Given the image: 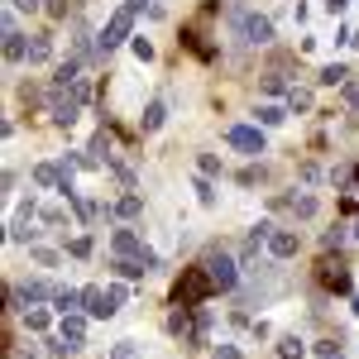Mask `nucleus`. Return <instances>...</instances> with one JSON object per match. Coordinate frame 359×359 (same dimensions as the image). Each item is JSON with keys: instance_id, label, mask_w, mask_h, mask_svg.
I'll use <instances>...</instances> for the list:
<instances>
[{"instance_id": "obj_15", "label": "nucleus", "mask_w": 359, "mask_h": 359, "mask_svg": "<svg viewBox=\"0 0 359 359\" xmlns=\"http://www.w3.org/2000/svg\"><path fill=\"white\" fill-rule=\"evenodd\" d=\"M111 249H115V254H139L144 245H139V235H135V230L125 225V230H115V235H111Z\"/></svg>"}, {"instance_id": "obj_24", "label": "nucleus", "mask_w": 359, "mask_h": 359, "mask_svg": "<svg viewBox=\"0 0 359 359\" xmlns=\"http://www.w3.org/2000/svg\"><path fill=\"white\" fill-rule=\"evenodd\" d=\"M283 120H287L283 106H259V125H264V130H273V125H283Z\"/></svg>"}, {"instance_id": "obj_40", "label": "nucleus", "mask_w": 359, "mask_h": 359, "mask_svg": "<svg viewBox=\"0 0 359 359\" xmlns=\"http://www.w3.org/2000/svg\"><path fill=\"white\" fill-rule=\"evenodd\" d=\"M144 5H154V0H125V10H135V15L144 10Z\"/></svg>"}, {"instance_id": "obj_39", "label": "nucleus", "mask_w": 359, "mask_h": 359, "mask_svg": "<svg viewBox=\"0 0 359 359\" xmlns=\"http://www.w3.org/2000/svg\"><path fill=\"white\" fill-rule=\"evenodd\" d=\"M345 5H350V0H326V10H331V15H345Z\"/></svg>"}, {"instance_id": "obj_9", "label": "nucleus", "mask_w": 359, "mask_h": 359, "mask_svg": "<svg viewBox=\"0 0 359 359\" xmlns=\"http://www.w3.org/2000/svg\"><path fill=\"white\" fill-rule=\"evenodd\" d=\"M297 249H302V240H297V230H269V254H273V259H292V254H297Z\"/></svg>"}, {"instance_id": "obj_37", "label": "nucleus", "mask_w": 359, "mask_h": 359, "mask_svg": "<svg viewBox=\"0 0 359 359\" xmlns=\"http://www.w3.org/2000/svg\"><path fill=\"white\" fill-rule=\"evenodd\" d=\"M48 15L53 20H67V0H48Z\"/></svg>"}, {"instance_id": "obj_1", "label": "nucleus", "mask_w": 359, "mask_h": 359, "mask_svg": "<svg viewBox=\"0 0 359 359\" xmlns=\"http://www.w3.org/2000/svg\"><path fill=\"white\" fill-rule=\"evenodd\" d=\"M201 269H206V278H211V292H235V287H240V269H245V264H235L225 249H211V254L201 259Z\"/></svg>"}, {"instance_id": "obj_16", "label": "nucleus", "mask_w": 359, "mask_h": 359, "mask_svg": "<svg viewBox=\"0 0 359 359\" xmlns=\"http://www.w3.org/2000/svg\"><path fill=\"white\" fill-rule=\"evenodd\" d=\"M316 82H321V86H345V82H350V67H345V62H326Z\"/></svg>"}, {"instance_id": "obj_21", "label": "nucleus", "mask_w": 359, "mask_h": 359, "mask_svg": "<svg viewBox=\"0 0 359 359\" xmlns=\"http://www.w3.org/2000/svg\"><path fill=\"white\" fill-rule=\"evenodd\" d=\"M283 201H287V206H292V216H316V196H306V192H297V196H283Z\"/></svg>"}, {"instance_id": "obj_7", "label": "nucleus", "mask_w": 359, "mask_h": 359, "mask_svg": "<svg viewBox=\"0 0 359 359\" xmlns=\"http://www.w3.org/2000/svg\"><path fill=\"white\" fill-rule=\"evenodd\" d=\"M0 34H5V57H10V62H29V39L15 29V20H10V15L0 20Z\"/></svg>"}, {"instance_id": "obj_4", "label": "nucleus", "mask_w": 359, "mask_h": 359, "mask_svg": "<svg viewBox=\"0 0 359 359\" xmlns=\"http://www.w3.org/2000/svg\"><path fill=\"white\" fill-rule=\"evenodd\" d=\"M235 25L245 29V43H254V48L273 43V20H269V15H245V10H235Z\"/></svg>"}, {"instance_id": "obj_28", "label": "nucleus", "mask_w": 359, "mask_h": 359, "mask_svg": "<svg viewBox=\"0 0 359 359\" xmlns=\"http://www.w3.org/2000/svg\"><path fill=\"white\" fill-rule=\"evenodd\" d=\"M86 154H96V158H111V135L101 130V135L91 139V149H86Z\"/></svg>"}, {"instance_id": "obj_5", "label": "nucleus", "mask_w": 359, "mask_h": 359, "mask_svg": "<svg viewBox=\"0 0 359 359\" xmlns=\"http://www.w3.org/2000/svg\"><path fill=\"white\" fill-rule=\"evenodd\" d=\"M111 269L120 278H144L149 269H158V254H154V249H139V254H115Z\"/></svg>"}, {"instance_id": "obj_23", "label": "nucleus", "mask_w": 359, "mask_h": 359, "mask_svg": "<svg viewBox=\"0 0 359 359\" xmlns=\"http://www.w3.org/2000/svg\"><path fill=\"white\" fill-rule=\"evenodd\" d=\"M48 321H53V316H48L43 306H25V326L29 331H48Z\"/></svg>"}, {"instance_id": "obj_41", "label": "nucleus", "mask_w": 359, "mask_h": 359, "mask_svg": "<svg viewBox=\"0 0 359 359\" xmlns=\"http://www.w3.org/2000/svg\"><path fill=\"white\" fill-rule=\"evenodd\" d=\"M350 235H355V240H359V221H355V225H350Z\"/></svg>"}, {"instance_id": "obj_8", "label": "nucleus", "mask_w": 359, "mask_h": 359, "mask_svg": "<svg viewBox=\"0 0 359 359\" xmlns=\"http://www.w3.org/2000/svg\"><path fill=\"white\" fill-rule=\"evenodd\" d=\"M57 335H62L72 350H82V345H86V311H67L62 326H57Z\"/></svg>"}, {"instance_id": "obj_18", "label": "nucleus", "mask_w": 359, "mask_h": 359, "mask_svg": "<svg viewBox=\"0 0 359 359\" xmlns=\"http://www.w3.org/2000/svg\"><path fill=\"white\" fill-rule=\"evenodd\" d=\"M187 311H192V306H182V302H177V311L168 316V331H172V335H182V340L192 335V316H187Z\"/></svg>"}, {"instance_id": "obj_20", "label": "nucleus", "mask_w": 359, "mask_h": 359, "mask_svg": "<svg viewBox=\"0 0 359 359\" xmlns=\"http://www.w3.org/2000/svg\"><path fill=\"white\" fill-rule=\"evenodd\" d=\"M34 182H39V187H62V168L57 163H39L34 168Z\"/></svg>"}, {"instance_id": "obj_10", "label": "nucleus", "mask_w": 359, "mask_h": 359, "mask_svg": "<svg viewBox=\"0 0 359 359\" xmlns=\"http://www.w3.org/2000/svg\"><path fill=\"white\" fill-rule=\"evenodd\" d=\"M77 111H82V101H77L72 91H57V96H53V125H57V130H67V125L77 120Z\"/></svg>"}, {"instance_id": "obj_11", "label": "nucleus", "mask_w": 359, "mask_h": 359, "mask_svg": "<svg viewBox=\"0 0 359 359\" xmlns=\"http://www.w3.org/2000/svg\"><path fill=\"white\" fill-rule=\"evenodd\" d=\"M82 311H86V316H96V321L115 316L111 302H106V287H82Z\"/></svg>"}, {"instance_id": "obj_12", "label": "nucleus", "mask_w": 359, "mask_h": 359, "mask_svg": "<svg viewBox=\"0 0 359 359\" xmlns=\"http://www.w3.org/2000/svg\"><path fill=\"white\" fill-rule=\"evenodd\" d=\"M53 292H57V287H48L43 278H29L25 287H15V297H20V302H25V306H39V302H48Z\"/></svg>"}, {"instance_id": "obj_42", "label": "nucleus", "mask_w": 359, "mask_h": 359, "mask_svg": "<svg viewBox=\"0 0 359 359\" xmlns=\"http://www.w3.org/2000/svg\"><path fill=\"white\" fill-rule=\"evenodd\" d=\"M350 192H355V196H359V182H355V187H350Z\"/></svg>"}, {"instance_id": "obj_19", "label": "nucleus", "mask_w": 359, "mask_h": 359, "mask_svg": "<svg viewBox=\"0 0 359 359\" xmlns=\"http://www.w3.org/2000/svg\"><path fill=\"white\" fill-rule=\"evenodd\" d=\"M139 211H144V201H139L135 192H130V196H120V201L111 206V216H120V221H135Z\"/></svg>"}, {"instance_id": "obj_27", "label": "nucleus", "mask_w": 359, "mask_h": 359, "mask_svg": "<svg viewBox=\"0 0 359 359\" xmlns=\"http://www.w3.org/2000/svg\"><path fill=\"white\" fill-rule=\"evenodd\" d=\"M125 297H130V292H125V283H111V287H106V302H111V311H120V306H125Z\"/></svg>"}, {"instance_id": "obj_13", "label": "nucleus", "mask_w": 359, "mask_h": 359, "mask_svg": "<svg viewBox=\"0 0 359 359\" xmlns=\"http://www.w3.org/2000/svg\"><path fill=\"white\" fill-rule=\"evenodd\" d=\"M53 57V39L48 34H29V67H43Z\"/></svg>"}, {"instance_id": "obj_34", "label": "nucleus", "mask_w": 359, "mask_h": 359, "mask_svg": "<svg viewBox=\"0 0 359 359\" xmlns=\"http://www.w3.org/2000/svg\"><path fill=\"white\" fill-rule=\"evenodd\" d=\"M111 359H135V340H120V345L111 350Z\"/></svg>"}, {"instance_id": "obj_29", "label": "nucleus", "mask_w": 359, "mask_h": 359, "mask_svg": "<svg viewBox=\"0 0 359 359\" xmlns=\"http://www.w3.org/2000/svg\"><path fill=\"white\" fill-rule=\"evenodd\" d=\"M67 254H72V259H86V254H91V235H77V240L67 245Z\"/></svg>"}, {"instance_id": "obj_36", "label": "nucleus", "mask_w": 359, "mask_h": 359, "mask_svg": "<svg viewBox=\"0 0 359 359\" xmlns=\"http://www.w3.org/2000/svg\"><path fill=\"white\" fill-rule=\"evenodd\" d=\"M211 359H245V355H240L235 345H216V350H211Z\"/></svg>"}, {"instance_id": "obj_26", "label": "nucleus", "mask_w": 359, "mask_h": 359, "mask_svg": "<svg viewBox=\"0 0 359 359\" xmlns=\"http://www.w3.org/2000/svg\"><path fill=\"white\" fill-rule=\"evenodd\" d=\"M287 106H292V111H311V91H306V86H292V91H287Z\"/></svg>"}, {"instance_id": "obj_25", "label": "nucleus", "mask_w": 359, "mask_h": 359, "mask_svg": "<svg viewBox=\"0 0 359 359\" xmlns=\"http://www.w3.org/2000/svg\"><path fill=\"white\" fill-rule=\"evenodd\" d=\"M192 192H196V201H201V206H216V187L206 182V172H201V177L192 182Z\"/></svg>"}, {"instance_id": "obj_2", "label": "nucleus", "mask_w": 359, "mask_h": 359, "mask_svg": "<svg viewBox=\"0 0 359 359\" xmlns=\"http://www.w3.org/2000/svg\"><path fill=\"white\" fill-rule=\"evenodd\" d=\"M125 39H135V10H125V5H120L111 20H106L101 39H96V48H101V53H111V48H120V43H125Z\"/></svg>"}, {"instance_id": "obj_17", "label": "nucleus", "mask_w": 359, "mask_h": 359, "mask_svg": "<svg viewBox=\"0 0 359 359\" xmlns=\"http://www.w3.org/2000/svg\"><path fill=\"white\" fill-rule=\"evenodd\" d=\"M77 306H82V292H77V287H57L53 292V311L67 316V311H77Z\"/></svg>"}, {"instance_id": "obj_35", "label": "nucleus", "mask_w": 359, "mask_h": 359, "mask_svg": "<svg viewBox=\"0 0 359 359\" xmlns=\"http://www.w3.org/2000/svg\"><path fill=\"white\" fill-rule=\"evenodd\" d=\"M72 96H77V101L86 106V101H91V82H86V77H77V86H72Z\"/></svg>"}, {"instance_id": "obj_38", "label": "nucleus", "mask_w": 359, "mask_h": 359, "mask_svg": "<svg viewBox=\"0 0 359 359\" xmlns=\"http://www.w3.org/2000/svg\"><path fill=\"white\" fill-rule=\"evenodd\" d=\"M10 5H15V10H29V15H34V10H39L43 0H10Z\"/></svg>"}, {"instance_id": "obj_3", "label": "nucleus", "mask_w": 359, "mask_h": 359, "mask_svg": "<svg viewBox=\"0 0 359 359\" xmlns=\"http://www.w3.org/2000/svg\"><path fill=\"white\" fill-rule=\"evenodd\" d=\"M206 292H211L206 269H201V264H196V269H187V273H182V283H177V302H182V306H201V302H206Z\"/></svg>"}, {"instance_id": "obj_14", "label": "nucleus", "mask_w": 359, "mask_h": 359, "mask_svg": "<svg viewBox=\"0 0 359 359\" xmlns=\"http://www.w3.org/2000/svg\"><path fill=\"white\" fill-rule=\"evenodd\" d=\"M163 120H168V106H163V101H149L139 125H144V135H154V130H163Z\"/></svg>"}, {"instance_id": "obj_22", "label": "nucleus", "mask_w": 359, "mask_h": 359, "mask_svg": "<svg viewBox=\"0 0 359 359\" xmlns=\"http://www.w3.org/2000/svg\"><path fill=\"white\" fill-rule=\"evenodd\" d=\"M302 340H297V335H278V359H302Z\"/></svg>"}, {"instance_id": "obj_33", "label": "nucleus", "mask_w": 359, "mask_h": 359, "mask_svg": "<svg viewBox=\"0 0 359 359\" xmlns=\"http://www.w3.org/2000/svg\"><path fill=\"white\" fill-rule=\"evenodd\" d=\"M316 355L321 359H340V340H316Z\"/></svg>"}, {"instance_id": "obj_30", "label": "nucleus", "mask_w": 359, "mask_h": 359, "mask_svg": "<svg viewBox=\"0 0 359 359\" xmlns=\"http://www.w3.org/2000/svg\"><path fill=\"white\" fill-rule=\"evenodd\" d=\"M196 168H201L206 177H216V172H221V158H216V154H201V158H196Z\"/></svg>"}, {"instance_id": "obj_6", "label": "nucleus", "mask_w": 359, "mask_h": 359, "mask_svg": "<svg viewBox=\"0 0 359 359\" xmlns=\"http://www.w3.org/2000/svg\"><path fill=\"white\" fill-rule=\"evenodd\" d=\"M225 144L240 149V154H264V130L259 125H230L225 130Z\"/></svg>"}, {"instance_id": "obj_31", "label": "nucleus", "mask_w": 359, "mask_h": 359, "mask_svg": "<svg viewBox=\"0 0 359 359\" xmlns=\"http://www.w3.org/2000/svg\"><path fill=\"white\" fill-rule=\"evenodd\" d=\"M345 240H350V235H345V225H335V230H326V240H321V245H326V249H340Z\"/></svg>"}, {"instance_id": "obj_32", "label": "nucleus", "mask_w": 359, "mask_h": 359, "mask_svg": "<svg viewBox=\"0 0 359 359\" xmlns=\"http://www.w3.org/2000/svg\"><path fill=\"white\" fill-rule=\"evenodd\" d=\"M130 48H135V57H139V62H154V43H149V39H135Z\"/></svg>"}]
</instances>
